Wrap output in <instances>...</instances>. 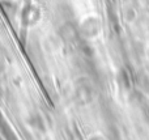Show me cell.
I'll return each instance as SVG.
<instances>
[{"label":"cell","mask_w":149,"mask_h":140,"mask_svg":"<svg viewBox=\"0 0 149 140\" xmlns=\"http://www.w3.org/2000/svg\"><path fill=\"white\" fill-rule=\"evenodd\" d=\"M0 70H1V62H0Z\"/></svg>","instance_id":"obj_4"},{"label":"cell","mask_w":149,"mask_h":140,"mask_svg":"<svg viewBox=\"0 0 149 140\" xmlns=\"http://www.w3.org/2000/svg\"><path fill=\"white\" fill-rule=\"evenodd\" d=\"M76 98L80 104H89L93 100V89L88 83L82 81L76 86Z\"/></svg>","instance_id":"obj_1"},{"label":"cell","mask_w":149,"mask_h":140,"mask_svg":"<svg viewBox=\"0 0 149 140\" xmlns=\"http://www.w3.org/2000/svg\"><path fill=\"white\" fill-rule=\"evenodd\" d=\"M89 140H101V138H98V136H93V138L89 139Z\"/></svg>","instance_id":"obj_3"},{"label":"cell","mask_w":149,"mask_h":140,"mask_svg":"<svg viewBox=\"0 0 149 140\" xmlns=\"http://www.w3.org/2000/svg\"><path fill=\"white\" fill-rule=\"evenodd\" d=\"M81 30H82V34H84V36L95 37L98 34V31H100V22H98L95 18L89 17L88 20L84 21Z\"/></svg>","instance_id":"obj_2"}]
</instances>
